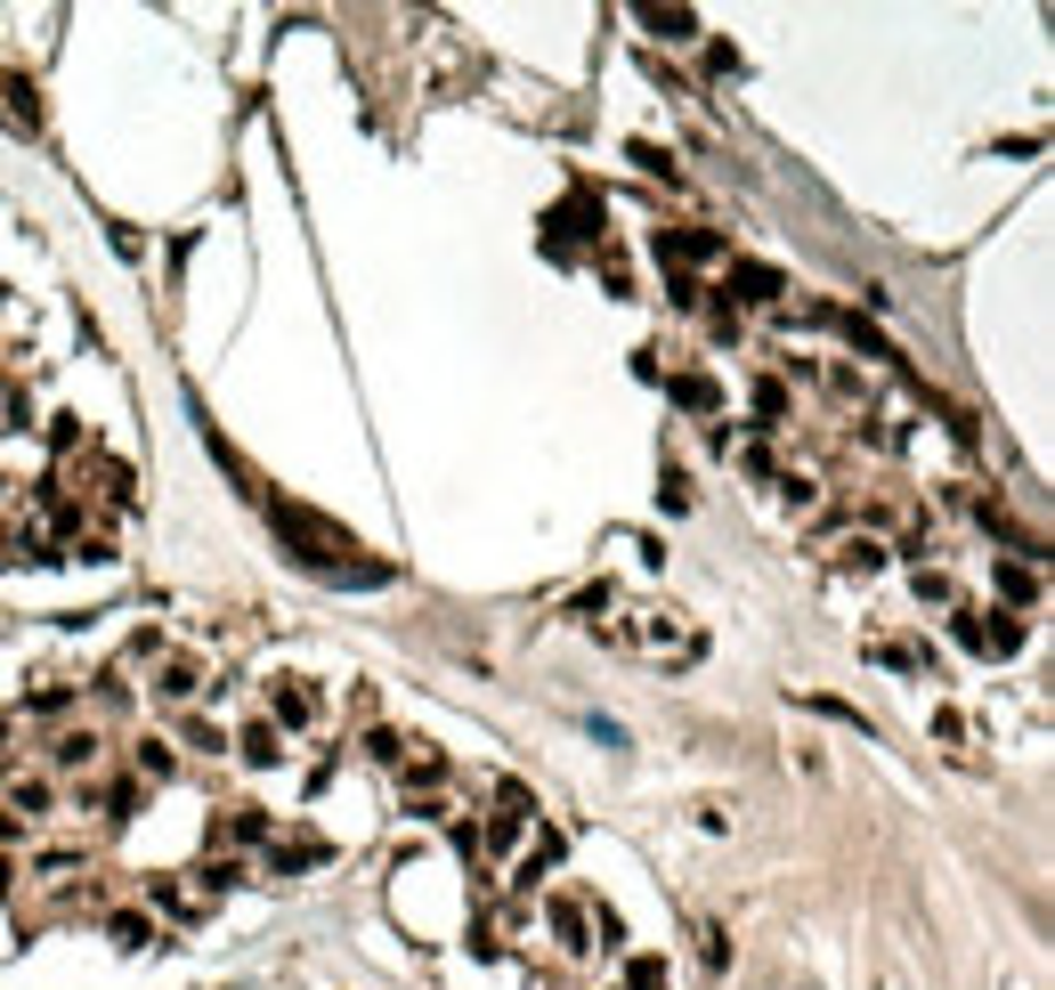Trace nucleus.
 Returning <instances> with one entry per match:
<instances>
[{
    "label": "nucleus",
    "mask_w": 1055,
    "mask_h": 990,
    "mask_svg": "<svg viewBox=\"0 0 1055 990\" xmlns=\"http://www.w3.org/2000/svg\"><path fill=\"white\" fill-rule=\"evenodd\" d=\"M0 114H9L16 131H41V98H33L25 74H0Z\"/></svg>",
    "instance_id": "1a4fd4ad"
},
{
    "label": "nucleus",
    "mask_w": 1055,
    "mask_h": 990,
    "mask_svg": "<svg viewBox=\"0 0 1055 990\" xmlns=\"http://www.w3.org/2000/svg\"><path fill=\"white\" fill-rule=\"evenodd\" d=\"M520 829H528V788H520V779H504L495 803H487V853H512Z\"/></svg>",
    "instance_id": "7ed1b4c3"
},
{
    "label": "nucleus",
    "mask_w": 1055,
    "mask_h": 990,
    "mask_svg": "<svg viewBox=\"0 0 1055 990\" xmlns=\"http://www.w3.org/2000/svg\"><path fill=\"white\" fill-rule=\"evenodd\" d=\"M49 755H57V772H81V763H98V731H66Z\"/></svg>",
    "instance_id": "2eb2a0df"
},
{
    "label": "nucleus",
    "mask_w": 1055,
    "mask_h": 990,
    "mask_svg": "<svg viewBox=\"0 0 1055 990\" xmlns=\"http://www.w3.org/2000/svg\"><path fill=\"white\" fill-rule=\"evenodd\" d=\"M633 16H641L658 41H698V16H691V9H633Z\"/></svg>",
    "instance_id": "9b49d317"
},
{
    "label": "nucleus",
    "mask_w": 1055,
    "mask_h": 990,
    "mask_svg": "<svg viewBox=\"0 0 1055 990\" xmlns=\"http://www.w3.org/2000/svg\"><path fill=\"white\" fill-rule=\"evenodd\" d=\"M90 487H98V495H131V463H106V455H98V463H90Z\"/></svg>",
    "instance_id": "aec40b11"
},
{
    "label": "nucleus",
    "mask_w": 1055,
    "mask_h": 990,
    "mask_svg": "<svg viewBox=\"0 0 1055 990\" xmlns=\"http://www.w3.org/2000/svg\"><path fill=\"white\" fill-rule=\"evenodd\" d=\"M877 657H885V666H901V674H918V666H925V650H918V642H877Z\"/></svg>",
    "instance_id": "5701e85b"
},
{
    "label": "nucleus",
    "mask_w": 1055,
    "mask_h": 990,
    "mask_svg": "<svg viewBox=\"0 0 1055 990\" xmlns=\"http://www.w3.org/2000/svg\"><path fill=\"white\" fill-rule=\"evenodd\" d=\"M918 601H950V576L942 569H918Z\"/></svg>",
    "instance_id": "cd10ccee"
},
{
    "label": "nucleus",
    "mask_w": 1055,
    "mask_h": 990,
    "mask_svg": "<svg viewBox=\"0 0 1055 990\" xmlns=\"http://www.w3.org/2000/svg\"><path fill=\"white\" fill-rule=\"evenodd\" d=\"M602 277H609V293H633V260L617 244H602Z\"/></svg>",
    "instance_id": "412c9836"
},
{
    "label": "nucleus",
    "mask_w": 1055,
    "mask_h": 990,
    "mask_svg": "<svg viewBox=\"0 0 1055 990\" xmlns=\"http://www.w3.org/2000/svg\"><path fill=\"white\" fill-rule=\"evenodd\" d=\"M366 755H374V763H406V739L399 731H366Z\"/></svg>",
    "instance_id": "b1692460"
},
{
    "label": "nucleus",
    "mask_w": 1055,
    "mask_h": 990,
    "mask_svg": "<svg viewBox=\"0 0 1055 990\" xmlns=\"http://www.w3.org/2000/svg\"><path fill=\"white\" fill-rule=\"evenodd\" d=\"M748 406H755L763 423H779V415H788V382H779V374H755V390H748Z\"/></svg>",
    "instance_id": "ddd939ff"
},
{
    "label": "nucleus",
    "mask_w": 1055,
    "mask_h": 990,
    "mask_svg": "<svg viewBox=\"0 0 1055 990\" xmlns=\"http://www.w3.org/2000/svg\"><path fill=\"white\" fill-rule=\"evenodd\" d=\"M585 236H593V203H585V195H576L569 212L545 220V252H552V260H576V252H585Z\"/></svg>",
    "instance_id": "39448f33"
},
{
    "label": "nucleus",
    "mask_w": 1055,
    "mask_h": 990,
    "mask_svg": "<svg viewBox=\"0 0 1055 990\" xmlns=\"http://www.w3.org/2000/svg\"><path fill=\"white\" fill-rule=\"evenodd\" d=\"M138 803H147V788H138V779H114V788H98V812H114V820H131Z\"/></svg>",
    "instance_id": "a211bd4d"
},
{
    "label": "nucleus",
    "mask_w": 1055,
    "mask_h": 990,
    "mask_svg": "<svg viewBox=\"0 0 1055 990\" xmlns=\"http://www.w3.org/2000/svg\"><path fill=\"white\" fill-rule=\"evenodd\" d=\"M658 252H666L674 268H698V260H722V236H715V228H691V236L666 228V236H658Z\"/></svg>",
    "instance_id": "423d86ee"
},
{
    "label": "nucleus",
    "mask_w": 1055,
    "mask_h": 990,
    "mask_svg": "<svg viewBox=\"0 0 1055 990\" xmlns=\"http://www.w3.org/2000/svg\"><path fill=\"white\" fill-rule=\"evenodd\" d=\"M268 723H277V731H308V723H317V690L293 683V674H277V683H268Z\"/></svg>",
    "instance_id": "20e7f679"
},
{
    "label": "nucleus",
    "mask_w": 1055,
    "mask_h": 990,
    "mask_svg": "<svg viewBox=\"0 0 1055 990\" xmlns=\"http://www.w3.org/2000/svg\"><path fill=\"white\" fill-rule=\"evenodd\" d=\"M674 406H691V415H715V406H722V382H715V374H674Z\"/></svg>",
    "instance_id": "9d476101"
},
{
    "label": "nucleus",
    "mask_w": 1055,
    "mask_h": 990,
    "mask_svg": "<svg viewBox=\"0 0 1055 990\" xmlns=\"http://www.w3.org/2000/svg\"><path fill=\"white\" fill-rule=\"evenodd\" d=\"M195 683H203V666H195V657H162V666H155V698H162V707H188V698H195Z\"/></svg>",
    "instance_id": "0eeeda50"
},
{
    "label": "nucleus",
    "mask_w": 1055,
    "mask_h": 990,
    "mask_svg": "<svg viewBox=\"0 0 1055 990\" xmlns=\"http://www.w3.org/2000/svg\"><path fill=\"white\" fill-rule=\"evenodd\" d=\"M106 934L122 942V950H147V942H155V925L138 918V910H114V918H106Z\"/></svg>",
    "instance_id": "f3484780"
},
{
    "label": "nucleus",
    "mask_w": 1055,
    "mask_h": 990,
    "mask_svg": "<svg viewBox=\"0 0 1055 990\" xmlns=\"http://www.w3.org/2000/svg\"><path fill=\"white\" fill-rule=\"evenodd\" d=\"M188 747H203V755H220V723H203V715H195V723H188Z\"/></svg>",
    "instance_id": "c85d7f7f"
},
{
    "label": "nucleus",
    "mask_w": 1055,
    "mask_h": 990,
    "mask_svg": "<svg viewBox=\"0 0 1055 990\" xmlns=\"http://www.w3.org/2000/svg\"><path fill=\"white\" fill-rule=\"evenodd\" d=\"M626 982H633V990H666V966H658V958H633Z\"/></svg>",
    "instance_id": "bb28decb"
},
{
    "label": "nucleus",
    "mask_w": 1055,
    "mask_h": 990,
    "mask_svg": "<svg viewBox=\"0 0 1055 990\" xmlns=\"http://www.w3.org/2000/svg\"><path fill=\"white\" fill-rule=\"evenodd\" d=\"M779 293H788V277L772 260H731V277H722V308H772Z\"/></svg>",
    "instance_id": "f03ea898"
},
{
    "label": "nucleus",
    "mask_w": 1055,
    "mask_h": 990,
    "mask_svg": "<svg viewBox=\"0 0 1055 990\" xmlns=\"http://www.w3.org/2000/svg\"><path fill=\"white\" fill-rule=\"evenodd\" d=\"M552 934H561V950H569V958H585V950H593L585 901H561V893H552Z\"/></svg>",
    "instance_id": "6e6552de"
},
{
    "label": "nucleus",
    "mask_w": 1055,
    "mask_h": 990,
    "mask_svg": "<svg viewBox=\"0 0 1055 990\" xmlns=\"http://www.w3.org/2000/svg\"><path fill=\"white\" fill-rule=\"evenodd\" d=\"M439 772H447L439 755H430V763H406V796H430V788H439Z\"/></svg>",
    "instance_id": "393cba45"
},
{
    "label": "nucleus",
    "mask_w": 1055,
    "mask_h": 990,
    "mask_svg": "<svg viewBox=\"0 0 1055 990\" xmlns=\"http://www.w3.org/2000/svg\"><path fill=\"white\" fill-rule=\"evenodd\" d=\"M268 520H277L284 552H293L301 569L334 576V585H390V561H366V544H358L349 528H334L325 511L293 504V495H268Z\"/></svg>",
    "instance_id": "f257e3e1"
},
{
    "label": "nucleus",
    "mask_w": 1055,
    "mask_h": 990,
    "mask_svg": "<svg viewBox=\"0 0 1055 990\" xmlns=\"http://www.w3.org/2000/svg\"><path fill=\"white\" fill-rule=\"evenodd\" d=\"M9 803H16V812H33V820H41V812H49V803H57V788H49V779H33V772H25V779H9Z\"/></svg>",
    "instance_id": "4468645a"
},
{
    "label": "nucleus",
    "mask_w": 1055,
    "mask_h": 990,
    "mask_svg": "<svg viewBox=\"0 0 1055 990\" xmlns=\"http://www.w3.org/2000/svg\"><path fill=\"white\" fill-rule=\"evenodd\" d=\"M999 593H1007V601H1040V569H1023V561H999Z\"/></svg>",
    "instance_id": "dca6fc26"
},
{
    "label": "nucleus",
    "mask_w": 1055,
    "mask_h": 990,
    "mask_svg": "<svg viewBox=\"0 0 1055 990\" xmlns=\"http://www.w3.org/2000/svg\"><path fill=\"white\" fill-rule=\"evenodd\" d=\"M236 747H244V763H284V731L277 723H244Z\"/></svg>",
    "instance_id": "f8f14e48"
},
{
    "label": "nucleus",
    "mask_w": 1055,
    "mask_h": 990,
    "mask_svg": "<svg viewBox=\"0 0 1055 990\" xmlns=\"http://www.w3.org/2000/svg\"><path fill=\"white\" fill-rule=\"evenodd\" d=\"M844 569H885V544L877 536H853V544H844Z\"/></svg>",
    "instance_id": "4be33fe9"
},
{
    "label": "nucleus",
    "mask_w": 1055,
    "mask_h": 990,
    "mask_svg": "<svg viewBox=\"0 0 1055 990\" xmlns=\"http://www.w3.org/2000/svg\"><path fill=\"white\" fill-rule=\"evenodd\" d=\"M220 836H236V844H260V836H268V820L252 812V803H236V812L220 820Z\"/></svg>",
    "instance_id": "6ab92c4d"
},
{
    "label": "nucleus",
    "mask_w": 1055,
    "mask_h": 990,
    "mask_svg": "<svg viewBox=\"0 0 1055 990\" xmlns=\"http://www.w3.org/2000/svg\"><path fill=\"white\" fill-rule=\"evenodd\" d=\"M9 885H16V860H9V853H0V893H9Z\"/></svg>",
    "instance_id": "c756f323"
},
{
    "label": "nucleus",
    "mask_w": 1055,
    "mask_h": 990,
    "mask_svg": "<svg viewBox=\"0 0 1055 990\" xmlns=\"http://www.w3.org/2000/svg\"><path fill=\"white\" fill-rule=\"evenodd\" d=\"M138 772L162 779V772H171V747H162V739H138Z\"/></svg>",
    "instance_id": "a878e982"
}]
</instances>
